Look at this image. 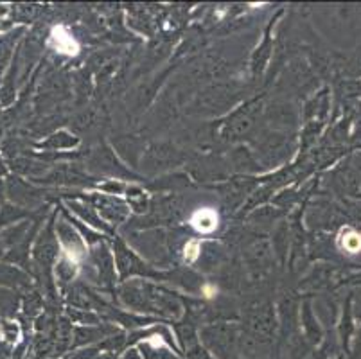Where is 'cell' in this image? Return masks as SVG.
I'll use <instances>...</instances> for the list:
<instances>
[{
  "label": "cell",
  "instance_id": "cell-1",
  "mask_svg": "<svg viewBox=\"0 0 361 359\" xmlns=\"http://www.w3.org/2000/svg\"><path fill=\"white\" fill-rule=\"evenodd\" d=\"M49 45H51L56 52H60V54H65V56L80 54V44L75 42V38L68 32V29L65 28V25H56V28H52Z\"/></svg>",
  "mask_w": 361,
  "mask_h": 359
},
{
  "label": "cell",
  "instance_id": "cell-2",
  "mask_svg": "<svg viewBox=\"0 0 361 359\" xmlns=\"http://www.w3.org/2000/svg\"><path fill=\"white\" fill-rule=\"evenodd\" d=\"M192 229L200 233H212L219 225V216L214 209L211 207H202V209L195 210L189 219Z\"/></svg>",
  "mask_w": 361,
  "mask_h": 359
},
{
  "label": "cell",
  "instance_id": "cell-3",
  "mask_svg": "<svg viewBox=\"0 0 361 359\" xmlns=\"http://www.w3.org/2000/svg\"><path fill=\"white\" fill-rule=\"evenodd\" d=\"M200 252H202V245H200V241L198 239H191V241L185 245V248H183V259H185V262L192 264V262L198 261Z\"/></svg>",
  "mask_w": 361,
  "mask_h": 359
},
{
  "label": "cell",
  "instance_id": "cell-4",
  "mask_svg": "<svg viewBox=\"0 0 361 359\" xmlns=\"http://www.w3.org/2000/svg\"><path fill=\"white\" fill-rule=\"evenodd\" d=\"M343 246H345L349 252L354 253V252H357V250L361 248V239L356 236V233H350L347 239H343Z\"/></svg>",
  "mask_w": 361,
  "mask_h": 359
},
{
  "label": "cell",
  "instance_id": "cell-5",
  "mask_svg": "<svg viewBox=\"0 0 361 359\" xmlns=\"http://www.w3.org/2000/svg\"><path fill=\"white\" fill-rule=\"evenodd\" d=\"M203 295H205L207 298H212L214 295H218V288L211 284H205L203 286Z\"/></svg>",
  "mask_w": 361,
  "mask_h": 359
}]
</instances>
